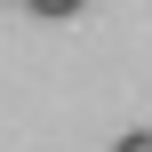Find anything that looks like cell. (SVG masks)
I'll return each instance as SVG.
<instances>
[{
  "label": "cell",
  "instance_id": "6da1fadb",
  "mask_svg": "<svg viewBox=\"0 0 152 152\" xmlns=\"http://www.w3.org/2000/svg\"><path fill=\"white\" fill-rule=\"evenodd\" d=\"M24 8H32V16H72L80 0H24Z\"/></svg>",
  "mask_w": 152,
  "mask_h": 152
},
{
  "label": "cell",
  "instance_id": "7a4b0ae2",
  "mask_svg": "<svg viewBox=\"0 0 152 152\" xmlns=\"http://www.w3.org/2000/svg\"><path fill=\"white\" fill-rule=\"evenodd\" d=\"M112 152H152V128H128V136H120Z\"/></svg>",
  "mask_w": 152,
  "mask_h": 152
}]
</instances>
